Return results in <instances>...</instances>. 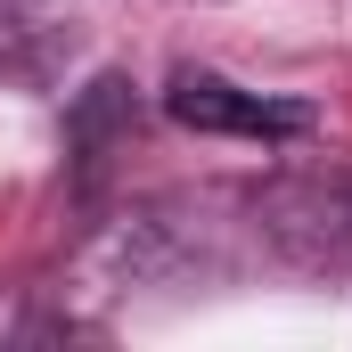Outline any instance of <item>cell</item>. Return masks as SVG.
Returning a JSON list of instances; mask_svg holds the SVG:
<instances>
[{
  "label": "cell",
  "mask_w": 352,
  "mask_h": 352,
  "mask_svg": "<svg viewBox=\"0 0 352 352\" xmlns=\"http://www.w3.org/2000/svg\"><path fill=\"white\" fill-rule=\"evenodd\" d=\"M164 107L188 131H230V140H295V131H311V107L303 98H263V90H238V82H221V74H197V66L173 74Z\"/></svg>",
  "instance_id": "1"
}]
</instances>
